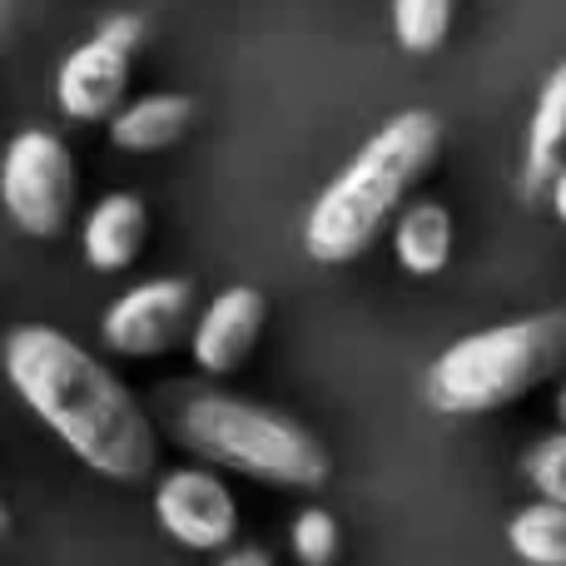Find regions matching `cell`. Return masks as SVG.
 Returning <instances> with one entry per match:
<instances>
[{
    "label": "cell",
    "mask_w": 566,
    "mask_h": 566,
    "mask_svg": "<svg viewBox=\"0 0 566 566\" xmlns=\"http://www.w3.org/2000/svg\"><path fill=\"white\" fill-rule=\"evenodd\" d=\"M557 422L566 428V373H562V382H557Z\"/></svg>",
    "instance_id": "ffe728a7"
},
{
    "label": "cell",
    "mask_w": 566,
    "mask_h": 566,
    "mask_svg": "<svg viewBox=\"0 0 566 566\" xmlns=\"http://www.w3.org/2000/svg\"><path fill=\"white\" fill-rule=\"evenodd\" d=\"M458 15V0H392V35L408 55H432L442 50Z\"/></svg>",
    "instance_id": "9a60e30c"
},
{
    "label": "cell",
    "mask_w": 566,
    "mask_h": 566,
    "mask_svg": "<svg viewBox=\"0 0 566 566\" xmlns=\"http://www.w3.org/2000/svg\"><path fill=\"white\" fill-rule=\"evenodd\" d=\"M269 323V298L254 283H229L214 298L199 308L195 333H189V353H195V368L209 378H224V373L244 368L249 353H254L259 333Z\"/></svg>",
    "instance_id": "ba28073f"
},
{
    "label": "cell",
    "mask_w": 566,
    "mask_h": 566,
    "mask_svg": "<svg viewBox=\"0 0 566 566\" xmlns=\"http://www.w3.org/2000/svg\"><path fill=\"white\" fill-rule=\"evenodd\" d=\"M289 547L298 566H333L338 562V522L323 507H303L289 527Z\"/></svg>",
    "instance_id": "2e32d148"
},
{
    "label": "cell",
    "mask_w": 566,
    "mask_h": 566,
    "mask_svg": "<svg viewBox=\"0 0 566 566\" xmlns=\"http://www.w3.org/2000/svg\"><path fill=\"white\" fill-rule=\"evenodd\" d=\"M392 259L412 279H438L452 259V214L438 199H408L392 219Z\"/></svg>",
    "instance_id": "4fadbf2b"
},
{
    "label": "cell",
    "mask_w": 566,
    "mask_h": 566,
    "mask_svg": "<svg viewBox=\"0 0 566 566\" xmlns=\"http://www.w3.org/2000/svg\"><path fill=\"white\" fill-rule=\"evenodd\" d=\"M155 522L185 552H224L239 537V502L214 468H175L155 488Z\"/></svg>",
    "instance_id": "52a82bcc"
},
{
    "label": "cell",
    "mask_w": 566,
    "mask_h": 566,
    "mask_svg": "<svg viewBox=\"0 0 566 566\" xmlns=\"http://www.w3.org/2000/svg\"><path fill=\"white\" fill-rule=\"evenodd\" d=\"M566 373V313L542 308L492 328L462 333L428 363L422 398L442 418H482L522 402Z\"/></svg>",
    "instance_id": "3957f363"
},
{
    "label": "cell",
    "mask_w": 566,
    "mask_h": 566,
    "mask_svg": "<svg viewBox=\"0 0 566 566\" xmlns=\"http://www.w3.org/2000/svg\"><path fill=\"white\" fill-rule=\"evenodd\" d=\"M195 119H199L195 99L165 90V95L125 99L105 125H109V145L125 149V155H159V149H175L195 129Z\"/></svg>",
    "instance_id": "8fae6325"
},
{
    "label": "cell",
    "mask_w": 566,
    "mask_h": 566,
    "mask_svg": "<svg viewBox=\"0 0 566 566\" xmlns=\"http://www.w3.org/2000/svg\"><path fill=\"white\" fill-rule=\"evenodd\" d=\"M149 244V205L129 189L95 199V209L85 214L80 229V249H85V264L95 274H125Z\"/></svg>",
    "instance_id": "30bf717a"
},
{
    "label": "cell",
    "mask_w": 566,
    "mask_h": 566,
    "mask_svg": "<svg viewBox=\"0 0 566 566\" xmlns=\"http://www.w3.org/2000/svg\"><path fill=\"white\" fill-rule=\"evenodd\" d=\"M0 6H6V0H0Z\"/></svg>",
    "instance_id": "7402d4cb"
},
{
    "label": "cell",
    "mask_w": 566,
    "mask_h": 566,
    "mask_svg": "<svg viewBox=\"0 0 566 566\" xmlns=\"http://www.w3.org/2000/svg\"><path fill=\"white\" fill-rule=\"evenodd\" d=\"M219 566H274V557H269L264 547H224L219 552Z\"/></svg>",
    "instance_id": "ac0fdd59"
},
{
    "label": "cell",
    "mask_w": 566,
    "mask_h": 566,
    "mask_svg": "<svg viewBox=\"0 0 566 566\" xmlns=\"http://www.w3.org/2000/svg\"><path fill=\"white\" fill-rule=\"evenodd\" d=\"M179 442L195 458L214 462L239 478L269 482V488H323L328 482V448L303 428L298 418L229 392H199L179 412Z\"/></svg>",
    "instance_id": "277c9868"
},
{
    "label": "cell",
    "mask_w": 566,
    "mask_h": 566,
    "mask_svg": "<svg viewBox=\"0 0 566 566\" xmlns=\"http://www.w3.org/2000/svg\"><path fill=\"white\" fill-rule=\"evenodd\" d=\"M507 547L527 566H566V502L537 497L507 522Z\"/></svg>",
    "instance_id": "5bb4252c"
},
{
    "label": "cell",
    "mask_w": 566,
    "mask_h": 566,
    "mask_svg": "<svg viewBox=\"0 0 566 566\" xmlns=\"http://www.w3.org/2000/svg\"><path fill=\"white\" fill-rule=\"evenodd\" d=\"M566 165V60L552 65V75L542 80L537 105L527 119V149H522V179L527 195H547L552 175Z\"/></svg>",
    "instance_id": "7c38bea8"
},
{
    "label": "cell",
    "mask_w": 566,
    "mask_h": 566,
    "mask_svg": "<svg viewBox=\"0 0 566 566\" xmlns=\"http://www.w3.org/2000/svg\"><path fill=\"white\" fill-rule=\"evenodd\" d=\"M129 55L135 50L115 45L109 35H90L85 45H75L55 70V105L75 125H99L125 105L129 90Z\"/></svg>",
    "instance_id": "9c48e42d"
},
{
    "label": "cell",
    "mask_w": 566,
    "mask_h": 566,
    "mask_svg": "<svg viewBox=\"0 0 566 566\" xmlns=\"http://www.w3.org/2000/svg\"><path fill=\"white\" fill-rule=\"evenodd\" d=\"M522 478L532 482L537 497L566 502V428L537 438L527 452H522Z\"/></svg>",
    "instance_id": "e0dca14e"
},
{
    "label": "cell",
    "mask_w": 566,
    "mask_h": 566,
    "mask_svg": "<svg viewBox=\"0 0 566 566\" xmlns=\"http://www.w3.org/2000/svg\"><path fill=\"white\" fill-rule=\"evenodd\" d=\"M199 318V289L179 274L139 279L99 313V338L119 358H165L189 343Z\"/></svg>",
    "instance_id": "8992f818"
},
{
    "label": "cell",
    "mask_w": 566,
    "mask_h": 566,
    "mask_svg": "<svg viewBox=\"0 0 566 566\" xmlns=\"http://www.w3.org/2000/svg\"><path fill=\"white\" fill-rule=\"evenodd\" d=\"M10 537V512H6V502H0V542Z\"/></svg>",
    "instance_id": "44dd1931"
},
{
    "label": "cell",
    "mask_w": 566,
    "mask_h": 566,
    "mask_svg": "<svg viewBox=\"0 0 566 566\" xmlns=\"http://www.w3.org/2000/svg\"><path fill=\"white\" fill-rule=\"evenodd\" d=\"M0 368L15 398L109 482H145L159 462V432L139 398L70 333L15 323L0 338Z\"/></svg>",
    "instance_id": "6da1fadb"
},
{
    "label": "cell",
    "mask_w": 566,
    "mask_h": 566,
    "mask_svg": "<svg viewBox=\"0 0 566 566\" xmlns=\"http://www.w3.org/2000/svg\"><path fill=\"white\" fill-rule=\"evenodd\" d=\"M442 155V119L432 109H402L382 119L358 155L318 189L303 219V254L313 264H353L392 229L398 209L428 179Z\"/></svg>",
    "instance_id": "7a4b0ae2"
},
{
    "label": "cell",
    "mask_w": 566,
    "mask_h": 566,
    "mask_svg": "<svg viewBox=\"0 0 566 566\" xmlns=\"http://www.w3.org/2000/svg\"><path fill=\"white\" fill-rule=\"evenodd\" d=\"M547 205H552V214L566 224V165L552 175V185H547Z\"/></svg>",
    "instance_id": "d6986e66"
},
{
    "label": "cell",
    "mask_w": 566,
    "mask_h": 566,
    "mask_svg": "<svg viewBox=\"0 0 566 566\" xmlns=\"http://www.w3.org/2000/svg\"><path fill=\"white\" fill-rule=\"evenodd\" d=\"M80 165L55 129H20L0 155V209L30 239H55L75 219Z\"/></svg>",
    "instance_id": "5b68a950"
}]
</instances>
